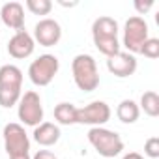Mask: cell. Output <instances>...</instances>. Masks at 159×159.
<instances>
[{"label": "cell", "instance_id": "1", "mask_svg": "<svg viewBox=\"0 0 159 159\" xmlns=\"http://www.w3.org/2000/svg\"><path fill=\"white\" fill-rule=\"evenodd\" d=\"M92 39L94 45L98 47V51L101 54L114 56L116 52H120V39H118V23L109 17V15H101L92 23Z\"/></svg>", "mask_w": 159, "mask_h": 159}, {"label": "cell", "instance_id": "2", "mask_svg": "<svg viewBox=\"0 0 159 159\" xmlns=\"http://www.w3.org/2000/svg\"><path fill=\"white\" fill-rule=\"evenodd\" d=\"M23 71L13 66L6 64L0 67V107L11 109L19 103L23 96Z\"/></svg>", "mask_w": 159, "mask_h": 159}, {"label": "cell", "instance_id": "3", "mask_svg": "<svg viewBox=\"0 0 159 159\" xmlns=\"http://www.w3.org/2000/svg\"><path fill=\"white\" fill-rule=\"evenodd\" d=\"M71 73L73 81L79 90L83 92H94L99 86V71L94 56L90 54H77L71 62Z\"/></svg>", "mask_w": 159, "mask_h": 159}, {"label": "cell", "instance_id": "4", "mask_svg": "<svg viewBox=\"0 0 159 159\" xmlns=\"http://www.w3.org/2000/svg\"><path fill=\"white\" fill-rule=\"evenodd\" d=\"M4 148L10 159H32L30 157V139L23 124H8L2 131Z\"/></svg>", "mask_w": 159, "mask_h": 159}, {"label": "cell", "instance_id": "5", "mask_svg": "<svg viewBox=\"0 0 159 159\" xmlns=\"http://www.w3.org/2000/svg\"><path fill=\"white\" fill-rule=\"evenodd\" d=\"M88 142L94 146V150L101 157H116L124 150V140L116 131H111L107 127H92L88 131Z\"/></svg>", "mask_w": 159, "mask_h": 159}, {"label": "cell", "instance_id": "6", "mask_svg": "<svg viewBox=\"0 0 159 159\" xmlns=\"http://www.w3.org/2000/svg\"><path fill=\"white\" fill-rule=\"evenodd\" d=\"M150 28H148V23L139 17V15H133L125 21L124 25V39H122V45L127 49L125 52L129 54H140V49L144 45V41L150 38Z\"/></svg>", "mask_w": 159, "mask_h": 159}, {"label": "cell", "instance_id": "7", "mask_svg": "<svg viewBox=\"0 0 159 159\" xmlns=\"http://www.w3.org/2000/svg\"><path fill=\"white\" fill-rule=\"evenodd\" d=\"M58 69H60V60L54 54H41L30 64L28 77L36 86H49L56 77Z\"/></svg>", "mask_w": 159, "mask_h": 159}, {"label": "cell", "instance_id": "8", "mask_svg": "<svg viewBox=\"0 0 159 159\" xmlns=\"http://www.w3.org/2000/svg\"><path fill=\"white\" fill-rule=\"evenodd\" d=\"M17 116L25 125H30V127H36L43 122V105L38 92L28 90L21 96L17 103Z\"/></svg>", "mask_w": 159, "mask_h": 159}, {"label": "cell", "instance_id": "9", "mask_svg": "<svg viewBox=\"0 0 159 159\" xmlns=\"http://www.w3.org/2000/svg\"><path fill=\"white\" fill-rule=\"evenodd\" d=\"M111 114H112V111L105 101H92L81 109H77V124L103 127L111 120Z\"/></svg>", "mask_w": 159, "mask_h": 159}, {"label": "cell", "instance_id": "10", "mask_svg": "<svg viewBox=\"0 0 159 159\" xmlns=\"http://www.w3.org/2000/svg\"><path fill=\"white\" fill-rule=\"evenodd\" d=\"M32 38L41 47H54L60 41V38H62V28H60L58 21L47 17V19H41V21L36 23Z\"/></svg>", "mask_w": 159, "mask_h": 159}, {"label": "cell", "instance_id": "11", "mask_svg": "<svg viewBox=\"0 0 159 159\" xmlns=\"http://www.w3.org/2000/svg\"><path fill=\"white\" fill-rule=\"evenodd\" d=\"M107 69L118 79H127L137 71V58L125 51H120L107 58Z\"/></svg>", "mask_w": 159, "mask_h": 159}, {"label": "cell", "instance_id": "12", "mask_svg": "<svg viewBox=\"0 0 159 159\" xmlns=\"http://www.w3.org/2000/svg\"><path fill=\"white\" fill-rule=\"evenodd\" d=\"M36 49V41L34 38L26 32V30H19L11 36V39L8 41V52L10 56H13L15 60H25L28 58Z\"/></svg>", "mask_w": 159, "mask_h": 159}, {"label": "cell", "instance_id": "13", "mask_svg": "<svg viewBox=\"0 0 159 159\" xmlns=\"http://www.w3.org/2000/svg\"><path fill=\"white\" fill-rule=\"evenodd\" d=\"M0 19H2V23L19 32V30H25V8L23 4L19 2H6L2 8H0Z\"/></svg>", "mask_w": 159, "mask_h": 159}, {"label": "cell", "instance_id": "14", "mask_svg": "<svg viewBox=\"0 0 159 159\" xmlns=\"http://www.w3.org/2000/svg\"><path fill=\"white\" fill-rule=\"evenodd\" d=\"M32 137H34V140H36L39 146L49 148V146H54V144L60 140L62 133H60V127H58L56 124H52V122H41L39 125L34 127Z\"/></svg>", "mask_w": 159, "mask_h": 159}, {"label": "cell", "instance_id": "15", "mask_svg": "<svg viewBox=\"0 0 159 159\" xmlns=\"http://www.w3.org/2000/svg\"><path fill=\"white\" fill-rule=\"evenodd\" d=\"M116 116L122 124H135L140 116V109L139 103H135L133 99H124L118 103L116 107Z\"/></svg>", "mask_w": 159, "mask_h": 159}, {"label": "cell", "instance_id": "16", "mask_svg": "<svg viewBox=\"0 0 159 159\" xmlns=\"http://www.w3.org/2000/svg\"><path fill=\"white\" fill-rule=\"evenodd\" d=\"M77 109L79 107H75L73 103H67V101L58 103L54 107V120L60 125H73V124H77Z\"/></svg>", "mask_w": 159, "mask_h": 159}, {"label": "cell", "instance_id": "17", "mask_svg": "<svg viewBox=\"0 0 159 159\" xmlns=\"http://www.w3.org/2000/svg\"><path fill=\"white\" fill-rule=\"evenodd\" d=\"M139 109L144 111V114H148L150 118H157L159 116V96L153 90H148L140 96V103Z\"/></svg>", "mask_w": 159, "mask_h": 159}, {"label": "cell", "instance_id": "18", "mask_svg": "<svg viewBox=\"0 0 159 159\" xmlns=\"http://www.w3.org/2000/svg\"><path fill=\"white\" fill-rule=\"evenodd\" d=\"M26 10L34 15H49L52 10L51 0H26Z\"/></svg>", "mask_w": 159, "mask_h": 159}, {"label": "cell", "instance_id": "19", "mask_svg": "<svg viewBox=\"0 0 159 159\" xmlns=\"http://www.w3.org/2000/svg\"><path fill=\"white\" fill-rule=\"evenodd\" d=\"M140 54H144L150 60H155L159 56V39L157 38H148L140 49Z\"/></svg>", "mask_w": 159, "mask_h": 159}, {"label": "cell", "instance_id": "20", "mask_svg": "<svg viewBox=\"0 0 159 159\" xmlns=\"http://www.w3.org/2000/svg\"><path fill=\"white\" fill-rule=\"evenodd\" d=\"M144 153L150 159H157L159 157V137H150L144 142Z\"/></svg>", "mask_w": 159, "mask_h": 159}, {"label": "cell", "instance_id": "21", "mask_svg": "<svg viewBox=\"0 0 159 159\" xmlns=\"http://www.w3.org/2000/svg\"><path fill=\"white\" fill-rule=\"evenodd\" d=\"M133 6H135V10L139 11V17H140V15H144V13H148V11L152 10L153 0H146V2H142V0H135Z\"/></svg>", "mask_w": 159, "mask_h": 159}, {"label": "cell", "instance_id": "22", "mask_svg": "<svg viewBox=\"0 0 159 159\" xmlns=\"http://www.w3.org/2000/svg\"><path fill=\"white\" fill-rule=\"evenodd\" d=\"M32 159H58V157L52 152H49V150H38Z\"/></svg>", "mask_w": 159, "mask_h": 159}, {"label": "cell", "instance_id": "23", "mask_svg": "<svg viewBox=\"0 0 159 159\" xmlns=\"http://www.w3.org/2000/svg\"><path fill=\"white\" fill-rule=\"evenodd\" d=\"M122 159H144V155H140L139 152H129V153H125Z\"/></svg>", "mask_w": 159, "mask_h": 159}]
</instances>
